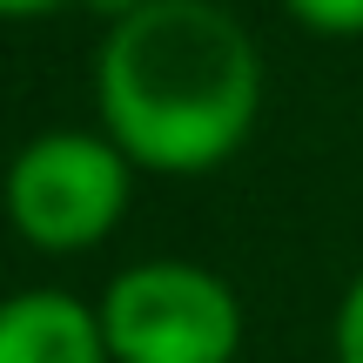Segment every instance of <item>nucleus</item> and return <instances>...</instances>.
<instances>
[{
    "label": "nucleus",
    "instance_id": "nucleus-1",
    "mask_svg": "<svg viewBox=\"0 0 363 363\" xmlns=\"http://www.w3.org/2000/svg\"><path fill=\"white\" fill-rule=\"evenodd\" d=\"M101 128L128 162L202 175L249 142L262 108V54L216 0H142L108 21L94 61Z\"/></svg>",
    "mask_w": 363,
    "mask_h": 363
},
{
    "label": "nucleus",
    "instance_id": "nucleus-3",
    "mask_svg": "<svg viewBox=\"0 0 363 363\" xmlns=\"http://www.w3.org/2000/svg\"><path fill=\"white\" fill-rule=\"evenodd\" d=\"M128 208V155L108 135H40L7 169V216L34 249H94Z\"/></svg>",
    "mask_w": 363,
    "mask_h": 363
},
{
    "label": "nucleus",
    "instance_id": "nucleus-5",
    "mask_svg": "<svg viewBox=\"0 0 363 363\" xmlns=\"http://www.w3.org/2000/svg\"><path fill=\"white\" fill-rule=\"evenodd\" d=\"M289 21L323 40H363V0H283Z\"/></svg>",
    "mask_w": 363,
    "mask_h": 363
},
{
    "label": "nucleus",
    "instance_id": "nucleus-4",
    "mask_svg": "<svg viewBox=\"0 0 363 363\" xmlns=\"http://www.w3.org/2000/svg\"><path fill=\"white\" fill-rule=\"evenodd\" d=\"M0 363H115L101 337V310L61 296V289H27L0 303Z\"/></svg>",
    "mask_w": 363,
    "mask_h": 363
},
{
    "label": "nucleus",
    "instance_id": "nucleus-2",
    "mask_svg": "<svg viewBox=\"0 0 363 363\" xmlns=\"http://www.w3.org/2000/svg\"><path fill=\"white\" fill-rule=\"evenodd\" d=\"M115 363H229L242 350V303L195 262H142L101 296Z\"/></svg>",
    "mask_w": 363,
    "mask_h": 363
},
{
    "label": "nucleus",
    "instance_id": "nucleus-6",
    "mask_svg": "<svg viewBox=\"0 0 363 363\" xmlns=\"http://www.w3.org/2000/svg\"><path fill=\"white\" fill-rule=\"evenodd\" d=\"M337 363H363V276L337 303Z\"/></svg>",
    "mask_w": 363,
    "mask_h": 363
},
{
    "label": "nucleus",
    "instance_id": "nucleus-7",
    "mask_svg": "<svg viewBox=\"0 0 363 363\" xmlns=\"http://www.w3.org/2000/svg\"><path fill=\"white\" fill-rule=\"evenodd\" d=\"M54 7H74V0H0L7 21H27V13H54Z\"/></svg>",
    "mask_w": 363,
    "mask_h": 363
}]
</instances>
